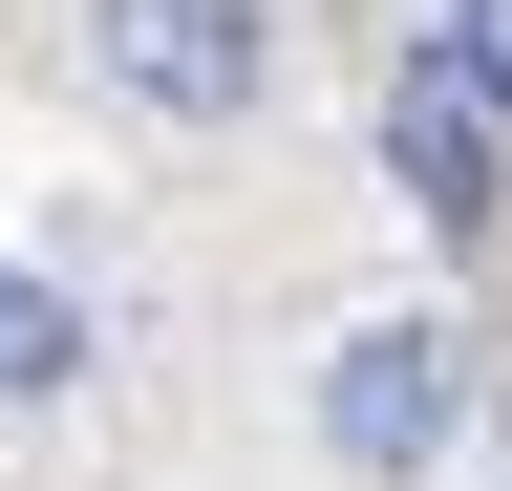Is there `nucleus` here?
<instances>
[{
  "instance_id": "obj_5",
  "label": "nucleus",
  "mask_w": 512,
  "mask_h": 491,
  "mask_svg": "<svg viewBox=\"0 0 512 491\" xmlns=\"http://www.w3.org/2000/svg\"><path fill=\"white\" fill-rule=\"evenodd\" d=\"M427 43H448V65H470L491 107H512V0H427Z\"/></svg>"
},
{
  "instance_id": "obj_1",
  "label": "nucleus",
  "mask_w": 512,
  "mask_h": 491,
  "mask_svg": "<svg viewBox=\"0 0 512 491\" xmlns=\"http://www.w3.org/2000/svg\"><path fill=\"white\" fill-rule=\"evenodd\" d=\"M86 86L128 129H235L278 86V0H86Z\"/></svg>"
},
{
  "instance_id": "obj_4",
  "label": "nucleus",
  "mask_w": 512,
  "mask_h": 491,
  "mask_svg": "<svg viewBox=\"0 0 512 491\" xmlns=\"http://www.w3.org/2000/svg\"><path fill=\"white\" fill-rule=\"evenodd\" d=\"M64 363H86V299H64V278H22V257H0V406H43V385H64Z\"/></svg>"
},
{
  "instance_id": "obj_3",
  "label": "nucleus",
  "mask_w": 512,
  "mask_h": 491,
  "mask_svg": "<svg viewBox=\"0 0 512 491\" xmlns=\"http://www.w3.org/2000/svg\"><path fill=\"white\" fill-rule=\"evenodd\" d=\"M448 406H470V342L448 321H363L342 363H320V449H363V470H427Z\"/></svg>"
},
{
  "instance_id": "obj_2",
  "label": "nucleus",
  "mask_w": 512,
  "mask_h": 491,
  "mask_svg": "<svg viewBox=\"0 0 512 491\" xmlns=\"http://www.w3.org/2000/svg\"><path fill=\"white\" fill-rule=\"evenodd\" d=\"M384 171H406L427 235H491L512 214V107L448 65V43H384Z\"/></svg>"
}]
</instances>
